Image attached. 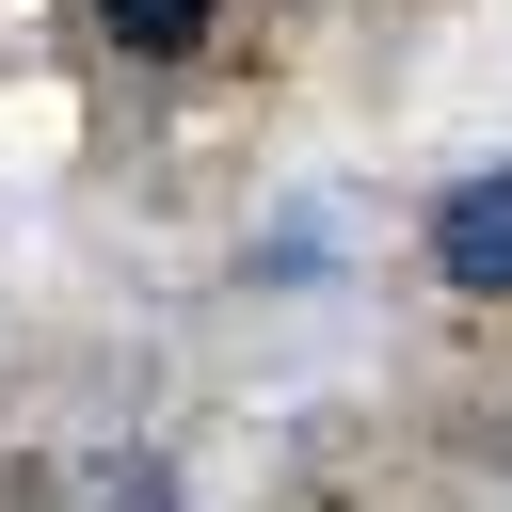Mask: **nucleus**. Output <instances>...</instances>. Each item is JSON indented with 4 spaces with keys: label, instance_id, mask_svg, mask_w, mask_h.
Returning <instances> with one entry per match:
<instances>
[{
    "label": "nucleus",
    "instance_id": "nucleus-1",
    "mask_svg": "<svg viewBox=\"0 0 512 512\" xmlns=\"http://www.w3.org/2000/svg\"><path fill=\"white\" fill-rule=\"evenodd\" d=\"M416 272H432L448 320H512V160H480L416 208Z\"/></svg>",
    "mask_w": 512,
    "mask_h": 512
},
{
    "label": "nucleus",
    "instance_id": "nucleus-2",
    "mask_svg": "<svg viewBox=\"0 0 512 512\" xmlns=\"http://www.w3.org/2000/svg\"><path fill=\"white\" fill-rule=\"evenodd\" d=\"M240 0H96V48L112 64H208Z\"/></svg>",
    "mask_w": 512,
    "mask_h": 512
}]
</instances>
